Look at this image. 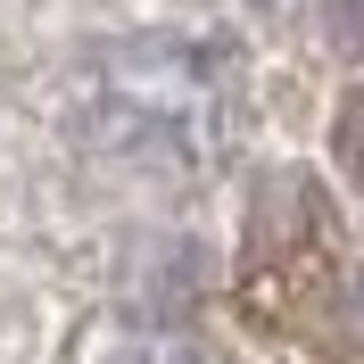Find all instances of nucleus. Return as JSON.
I'll return each mask as SVG.
<instances>
[{
    "label": "nucleus",
    "mask_w": 364,
    "mask_h": 364,
    "mask_svg": "<svg viewBox=\"0 0 364 364\" xmlns=\"http://www.w3.org/2000/svg\"><path fill=\"white\" fill-rule=\"evenodd\" d=\"M100 124L124 158H207L215 149V108L191 58H116Z\"/></svg>",
    "instance_id": "1"
},
{
    "label": "nucleus",
    "mask_w": 364,
    "mask_h": 364,
    "mask_svg": "<svg viewBox=\"0 0 364 364\" xmlns=\"http://www.w3.org/2000/svg\"><path fill=\"white\" fill-rule=\"evenodd\" d=\"M108 364H215L199 340H182V331H124L108 348Z\"/></svg>",
    "instance_id": "2"
},
{
    "label": "nucleus",
    "mask_w": 364,
    "mask_h": 364,
    "mask_svg": "<svg viewBox=\"0 0 364 364\" xmlns=\"http://www.w3.org/2000/svg\"><path fill=\"white\" fill-rule=\"evenodd\" d=\"M340 166L364 182V91L348 100V116H340Z\"/></svg>",
    "instance_id": "3"
}]
</instances>
